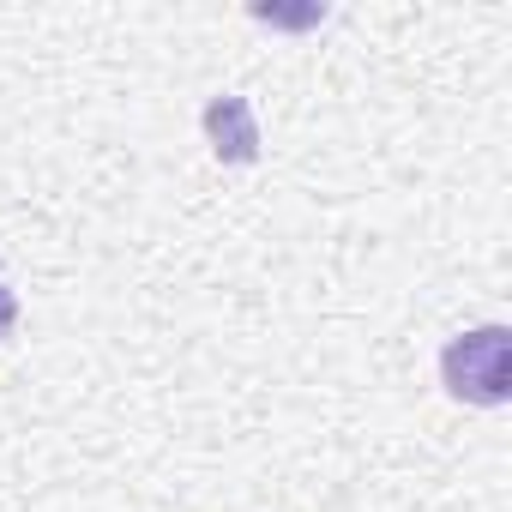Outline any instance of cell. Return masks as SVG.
<instances>
[{"mask_svg":"<svg viewBox=\"0 0 512 512\" xmlns=\"http://www.w3.org/2000/svg\"><path fill=\"white\" fill-rule=\"evenodd\" d=\"M13 320H19V296H13L7 284H0V338L13 332Z\"/></svg>","mask_w":512,"mask_h":512,"instance_id":"2","label":"cell"},{"mask_svg":"<svg viewBox=\"0 0 512 512\" xmlns=\"http://www.w3.org/2000/svg\"><path fill=\"white\" fill-rule=\"evenodd\" d=\"M512 332L506 326H482V332H464L458 344H446L440 368H446V386L452 398L464 404H506V380H512Z\"/></svg>","mask_w":512,"mask_h":512,"instance_id":"1","label":"cell"}]
</instances>
